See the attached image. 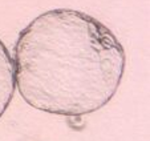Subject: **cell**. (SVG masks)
<instances>
[{
	"label": "cell",
	"mask_w": 150,
	"mask_h": 141,
	"mask_svg": "<svg viewBox=\"0 0 150 141\" xmlns=\"http://www.w3.org/2000/svg\"><path fill=\"white\" fill-rule=\"evenodd\" d=\"M16 89L15 65L8 48L0 39V117L9 107Z\"/></svg>",
	"instance_id": "obj_2"
},
{
	"label": "cell",
	"mask_w": 150,
	"mask_h": 141,
	"mask_svg": "<svg viewBox=\"0 0 150 141\" xmlns=\"http://www.w3.org/2000/svg\"><path fill=\"white\" fill-rule=\"evenodd\" d=\"M13 65L16 88L28 105L80 117L114 97L126 55L113 31L96 17L56 8L35 17L19 33Z\"/></svg>",
	"instance_id": "obj_1"
}]
</instances>
